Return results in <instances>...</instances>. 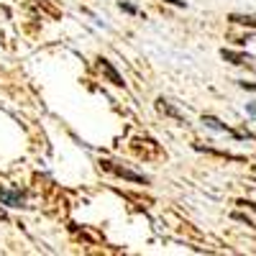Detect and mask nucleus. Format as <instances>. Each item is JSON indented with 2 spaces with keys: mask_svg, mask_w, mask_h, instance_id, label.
<instances>
[{
  "mask_svg": "<svg viewBox=\"0 0 256 256\" xmlns=\"http://www.w3.org/2000/svg\"><path fill=\"white\" fill-rule=\"evenodd\" d=\"M131 148H134V154L141 156V159H156L162 154V146L154 138H141V136L131 141Z\"/></svg>",
  "mask_w": 256,
  "mask_h": 256,
  "instance_id": "obj_1",
  "label": "nucleus"
},
{
  "mask_svg": "<svg viewBox=\"0 0 256 256\" xmlns=\"http://www.w3.org/2000/svg\"><path fill=\"white\" fill-rule=\"evenodd\" d=\"M102 169H108V172H113L116 177H123V180H131L136 184H148V177L146 174H138V172H131V169H126V166H118L116 162H108V159H102L100 162Z\"/></svg>",
  "mask_w": 256,
  "mask_h": 256,
  "instance_id": "obj_2",
  "label": "nucleus"
},
{
  "mask_svg": "<svg viewBox=\"0 0 256 256\" xmlns=\"http://www.w3.org/2000/svg\"><path fill=\"white\" fill-rule=\"evenodd\" d=\"M202 123H205L208 128H216V131L230 134L233 138H254V134H248V131H236V128H230V126H226L223 120H218L216 116H202Z\"/></svg>",
  "mask_w": 256,
  "mask_h": 256,
  "instance_id": "obj_3",
  "label": "nucleus"
},
{
  "mask_svg": "<svg viewBox=\"0 0 256 256\" xmlns=\"http://www.w3.org/2000/svg\"><path fill=\"white\" fill-rule=\"evenodd\" d=\"M0 202L8 205V208H24V205H26V192H24V190L0 187Z\"/></svg>",
  "mask_w": 256,
  "mask_h": 256,
  "instance_id": "obj_4",
  "label": "nucleus"
},
{
  "mask_svg": "<svg viewBox=\"0 0 256 256\" xmlns=\"http://www.w3.org/2000/svg\"><path fill=\"white\" fill-rule=\"evenodd\" d=\"M100 72H102L105 77H108V82H113L116 88H123V84H126V82H123V77L118 74V70L113 67V64H110L108 59H100Z\"/></svg>",
  "mask_w": 256,
  "mask_h": 256,
  "instance_id": "obj_5",
  "label": "nucleus"
},
{
  "mask_svg": "<svg viewBox=\"0 0 256 256\" xmlns=\"http://www.w3.org/2000/svg\"><path fill=\"white\" fill-rule=\"evenodd\" d=\"M156 110L162 113V116H169V118H174V120H184V116L174 108V105L172 102H169V100H164V98H159L156 100Z\"/></svg>",
  "mask_w": 256,
  "mask_h": 256,
  "instance_id": "obj_6",
  "label": "nucleus"
},
{
  "mask_svg": "<svg viewBox=\"0 0 256 256\" xmlns=\"http://www.w3.org/2000/svg\"><path fill=\"white\" fill-rule=\"evenodd\" d=\"M220 56H223L226 62H230V64H248V62H251V59H248V54L230 52V49H223V52H220Z\"/></svg>",
  "mask_w": 256,
  "mask_h": 256,
  "instance_id": "obj_7",
  "label": "nucleus"
},
{
  "mask_svg": "<svg viewBox=\"0 0 256 256\" xmlns=\"http://www.w3.org/2000/svg\"><path fill=\"white\" fill-rule=\"evenodd\" d=\"M230 24H238V26H248V28H256V16H241V13H230L228 16Z\"/></svg>",
  "mask_w": 256,
  "mask_h": 256,
  "instance_id": "obj_8",
  "label": "nucleus"
},
{
  "mask_svg": "<svg viewBox=\"0 0 256 256\" xmlns=\"http://www.w3.org/2000/svg\"><path fill=\"white\" fill-rule=\"evenodd\" d=\"M120 8H123L126 13H134V16L138 13V8H136V6H131V3H120Z\"/></svg>",
  "mask_w": 256,
  "mask_h": 256,
  "instance_id": "obj_9",
  "label": "nucleus"
},
{
  "mask_svg": "<svg viewBox=\"0 0 256 256\" xmlns=\"http://www.w3.org/2000/svg\"><path fill=\"white\" fill-rule=\"evenodd\" d=\"M233 218H236V220H241V223H246V226H254L246 216H244V212H233Z\"/></svg>",
  "mask_w": 256,
  "mask_h": 256,
  "instance_id": "obj_10",
  "label": "nucleus"
},
{
  "mask_svg": "<svg viewBox=\"0 0 256 256\" xmlns=\"http://www.w3.org/2000/svg\"><path fill=\"white\" fill-rule=\"evenodd\" d=\"M238 84H241L244 90H251V92H256V82H246V80H244V82H238Z\"/></svg>",
  "mask_w": 256,
  "mask_h": 256,
  "instance_id": "obj_11",
  "label": "nucleus"
},
{
  "mask_svg": "<svg viewBox=\"0 0 256 256\" xmlns=\"http://www.w3.org/2000/svg\"><path fill=\"white\" fill-rule=\"evenodd\" d=\"M238 205H241V208H251V210L256 212V202H251V200H238Z\"/></svg>",
  "mask_w": 256,
  "mask_h": 256,
  "instance_id": "obj_12",
  "label": "nucleus"
},
{
  "mask_svg": "<svg viewBox=\"0 0 256 256\" xmlns=\"http://www.w3.org/2000/svg\"><path fill=\"white\" fill-rule=\"evenodd\" d=\"M164 3H169V6H177V8H184V0H164Z\"/></svg>",
  "mask_w": 256,
  "mask_h": 256,
  "instance_id": "obj_13",
  "label": "nucleus"
},
{
  "mask_svg": "<svg viewBox=\"0 0 256 256\" xmlns=\"http://www.w3.org/2000/svg\"><path fill=\"white\" fill-rule=\"evenodd\" d=\"M246 110H248V113H251V116H256V105H254V102H251V105H248V108H246Z\"/></svg>",
  "mask_w": 256,
  "mask_h": 256,
  "instance_id": "obj_14",
  "label": "nucleus"
},
{
  "mask_svg": "<svg viewBox=\"0 0 256 256\" xmlns=\"http://www.w3.org/2000/svg\"><path fill=\"white\" fill-rule=\"evenodd\" d=\"M0 220H6V210H0Z\"/></svg>",
  "mask_w": 256,
  "mask_h": 256,
  "instance_id": "obj_15",
  "label": "nucleus"
},
{
  "mask_svg": "<svg viewBox=\"0 0 256 256\" xmlns=\"http://www.w3.org/2000/svg\"><path fill=\"white\" fill-rule=\"evenodd\" d=\"M254 172H256V166H254Z\"/></svg>",
  "mask_w": 256,
  "mask_h": 256,
  "instance_id": "obj_16",
  "label": "nucleus"
}]
</instances>
